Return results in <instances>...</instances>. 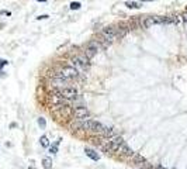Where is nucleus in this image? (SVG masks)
Instances as JSON below:
<instances>
[{"label":"nucleus","mask_w":187,"mask_h":169,"mask_svg":"<svg viewBox=\"0 0 187 169\" xmlns=\"http://www.w3.org/2000/svg\"><path fill=\"white\" fill-rule=\"evenodd\" d=\"M78 69H75L73 66H65V68H62V71L61 72H56L54 75L55 79H58V80H62V82H68V80H70V79H75L78 78Z\"/></svg>","instance_id":"f257e3e1"},{"label":"nucleus","mask_w":187,"mask_h":169,"mask_svg":"<svg viewBox=\"0 0 187 169\" xmlns=\"http://www.w3.org/2000/svg\"><path fill=\"white\" fill-rule=\"evenodd\" d=\"M72 66L78 69V72H85L89 68V58L86 55L85 56H75L72 59Z\"/></svg>","instance_id":"f03ea898"},{"label":"nucleus","mask_w":187,"mask_h":169,"mask_svg":"<svg viewBox=\"0 0 187 169\" xmlns=\"http://www.w3.org/2000/svg\"><path fill=\"white\" fill-rule=\"evenodd\" d=\"M100 48H101V47H100V44H99L97 41H91V42L87 44L86 51H85V55H86L87 58L90 59V58H93V56H94V55L100 51Z\"/></svg>","instance_id":"7ed1b4c3"},{"label":"nucleus","mask_w":187,"mask_h":169,"mask_svg":"<svg viewBox=\"0 0 187 169\" xmlns=\"http://www.w3.org/2000/svg\"><path fill=\"white\" fill-rule=\"evenodd\" d=\"M101 35H103V38L110 44V42H113V40L117 37V30H115L114 27H105V28H103Z\"/></svg>","instance_id":"20e7f679"},{"label":"nucleus","mask_w":187,"mask_h":169,"mask_svg":"<svg viewBox=\"0 0 187 169\" xmlns=\"http://www.w3.org/2000/svg\"><path fill=\"white\" fill-rule=\"evenodd\" d=\"M61 95L64 96V99H76L78 97V89L72 86H66L61 90Z\"/></svg>","instance_id":"39448f33"},{"label":"nucleus","mask_w":187,"mask_h":169,"mask_svg":"<svg viewBox=\"0 0 187 169\" xmlns=\"http://www.w3.org/2000/svg\"><path fill=\"white\" fill-rule=\"evenodd\" d=\"M73 113H75V116H76L79 120H85V119L89 117V111H87V109L86 107H83V106L75 107V109H73Z\"/></svg>","instance_id":"423d86ee"},{"label":"nucleus","mask_w":187,"mask_h":169,"mask_svg":"<svg viewBox=\"0 0 187 169\" xmlns=\"http://www.w3.org/2000/svg\"><path fill=\"white\" fill-rule=\"evenodd\" d=\"M155 24H159V20L158 17H146L144 21H142V26L145 28H151L152 26H155Z\"/></svg>","instance_id":"0eeeda50"},{"label":"nucleus","mask_w":187,"mask_h":169,"mask_svg":"<svg viewBox=\"0 0 187 169\" xmlns=\"http://www.w3.org/2000/svg\"><path fill=\"white\" fill-rule=\"evenodd\" d=\"M117 152H120V154H123V155H132L134 152H132V149H129L125 144H120V146H118V151Z\"/></svg>","instance_id":"6e6552de"},{"label":"nucleus","mask_w":187,"mask_h":169,"mask_svg":"<svg viewBox=\"0 0 187 169\" xmlns=\"http://www.w3.org/2000/svg\"><path fill=\"white\" fill-rule=\"evenodd\" d=\"M85 152H86V155L89 156V158H91L93 161H99V159H100V155H99L94 149H91V148H86Z\"/></svg>","instance_id":"1a4fd4ad"},{"label":"nucleus","mask_w":187,"mask_h":169,"mask_svg":"<svg viewBox=\"0 0 187 169\" xmlns=\"http://www.w3.org/2000/svg\"><path fill=\"white\" fill-rule=\"evenodd\" d=\"M101 135H103V137H110V138H113V137L115 135V133H114V130H113V128L104 127V130H103Z\"/></svg>","instance_id":"9d476101"},{"label":"nucleus","mask_w":187,"mask_h":169,"mask_svg":"<svg viewBox=\"0 0 187 169\" xmlns=\"http://www.w3.org/2000/svg\"><path fill=\"white\" fill-rule=\"evenodd\" d=\"M42 166L45 169H51L52 168V161H51L49 158H45V159L42 161Z\"/></svg>","instance_id":"9b49d317"},{"label":"nucleus","mask_w":187,"mask_h":169,"mask_svg":"<svg viewBox=\"0 0 187 169\" xmlns=\"http://www.w3.org/2000/svg\"><path fill=\"white\" fill-rule=\"evenodd\" d=\"M125 6H127L128 9H139V5H138V3H135V2H127V3H125Z\"/></svg>","instance_id":"f8f14e48"},{"label":"nucleus","mask_w":187,"mask_h":169,"mask_svg":"<svg viewBox=\"0 0 187 169\" xmlns=\"http://www.w3.org/2000/svg\"><path fill=\"white\" fill-rule=\"evenodd\" d=\"M134 161H135V162H139V165L146 164V159L144 158V156H141V155H135V156H134Z\"/></svg>","instance_id":"ddd939ff"},{"label":"nucleus","mask_w":187,"mask_h":169,"mask_svg":"<svg viewBox=\"0 0 187 169\" xmlns=\"http://www.w3.org/2000/svg\"><path fill=\"white\" fill-rule=\"evenodd\" d=\"M111 141L114 142V144H117V145H120V144H123V142H124V140H123V137H118V135H114Z\"/></svg>","instance_id":"4468645a"},{"label":"nucleus","mask_w":187,"mask_h":169,"mask_svg":"<svg viewBox=\"0 0 187 169\" xmlns=\"http://www.w3.org/2000/svg\"><path fill=\"white\" fill-rule=\"evenodd\" d=\"M40 142H41V145H42V146H45V148L49 145V141H48V138H46L45 135H42L41 140H40Z\"/></svg>","instance_id":"2eb2a0df"},{"label":"nucleus","mask_w":187,"mask_h":169,"mask_svg":"<svg viewBox=\"0 0 187 169\" xmlns=\"http://www.w3.org/2000/svg\"><path fill=\"white\" fill-rule=\"evenodd\" d=\"M38 125H40L41 128H45V125H46L45 119H42V117H40V119H38Z\"/></svg>","instance_id":"dca6fc26"},{"label":"nucleus","mask_w":187,"mask_h":169,"mask_svg":"<svg viewBox=\"0 0 187 169\" xmlns=\"http://www.w3.org/2000/svg\"><path fill=\"white\" fill-rule=\"evenodd\" d=\"M70 9H80V3H78V2H76V3H75V2H73L72 5H70Z\"/></svg>","instance_id":"f3484780"},{"label":"nucleus","mask_w":187,"mask_h":169,"mask_svg":"<svg viewBox=\"0 0 187 169\" xmlns=\"http://www.w3.org/2000/svg\"><path fill=\"white\" fill-rule=\"evenodd\" d=\"M56 151H58V146H56V145L51 148V154H56Z\"/></svg>","instance_id":"a211bd4d"},{"label":"nucleus","mask_w":187,"mask_h":169,"mask_svg":"<svg viewBox=\"0 0 187 169\" xmlns=\"http://www.w3.org/2000/svg\"><path fill=\"white\" fill-rule=\"evenodd\" d=\"M4 65H7V61H4V59H0V68H3Z\"/></svg>","instance_id":"6ab92c4d"},{"label":"nucleus","mask_w":187,"mask_h":169,"mask_svg":"<svg viewBox=\"0 0 187 169\" xmlns=\"http://www.w3.org/2000/svg\"><path fill=\"white\" fill-rule=\"evenodd\" d=\"M38 18V20H41V18H48V16H46V14H44V16H40V17H37Z\"/></svg>","instance_id":"aec40b11"},{"label":"nucleus","mask_w":187,"mask_h":169,"mask_svg":"<svg viewBox=\"0 0 187 169\" xmlns=\"http://www.w3.org/2000/svg\"><path fill=\"white\" fill-rule=\"evenodd\" d=\"M184 20H186V21H187V13L184 14Z\"/></svg>","instance_id":"412c9836"},{"label":"nucleus","mask_w":187,"mask_h":169,"mask_svg":"<svg viewBox=\"0 0 187 169\" xmlns=\"http://www.w3.org/2000/svg\"><path fill=\"white\" fill-rule=\"evenodd\" d=\"M142 2H149V0H142Z\"/></svg>","instance_id":"4be33fe9"},{"label":"nucleus","mask_w":187,"mask_h":169,"mask_svg":"<svg viewBox=\"0 0 187 169\" xmlns=\"http://www.w3.org/2000/svg\"><path fill=\"white\" fill-rule=\"evenodd\" d=\"M41 2H45V0H41Z\"/></svg>","instance_id":"5701e85b"}]
</instances>
